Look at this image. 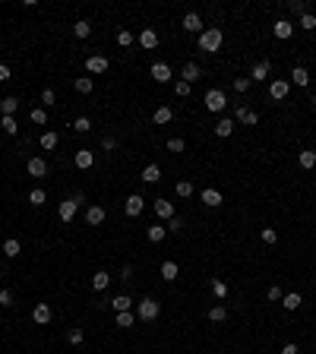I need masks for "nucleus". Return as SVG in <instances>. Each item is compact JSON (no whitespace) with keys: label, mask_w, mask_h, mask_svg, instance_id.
<instances>
[{"label":"nucleus","mask_w":316,"mask_h":354,"mask_svg":"<svg viewBox=\"0 0 316 354\" xmlns=\"http://www.w3.org/2000/svg\"><path fill=\"white\" fill-rule=\"evenodd\" d=\"M139 319H146V323H152V319H158V313H161V307H158V300H152V297H143L139 300Z\"/></svg>","instance_id":"2"},{"label":"nucleus","mask_w":316,"mask_h":354,"mask_svg":"<svg viewBox=\"0 0 316 354\" xmlns=\"http://www.w3.org/2000/svg\"><path fill=\"white\" fill-rule=\"evenodd\" d=\"M57 143H60V139H57V133H54V130H48V133H42V149H44V152L57 149Z\"/></svg>","instance_id":"32"},{"label":"nucleus","mask_w":316,"mask_h":354,"mask_svg":"<svg viewBox=\"0 0 316 354\" xmlns=\"http://www.w3.org/2000/svg\"><path fill=\"white\" fill-rule=\"evenodd\" d=\"M300 29H307V32L316 29V16L313 13H304V16H300Z\"/></svg>","instance_id":"45"},{"label":"nucleus","mask_w":316,"mask_h":354,"mask_svg":"<svg viewBox=\"0 0 316 354\" xmlns=\"http://www.w3.org/2000/svg\"><path fill=\"white\" fill-rule=\"evenodd\" d=\"M272 35H275V38H281V42H288V38L294 35V25L288 22V19H278V22L272 25Z\"/></svg>","instance_id":"9"},{"label":"nucleus","mask_w":316,"mask_h":354,"mask_svg":"<svg viewBox=\"0 0 316 354\" xmlns=\"http://www.w3.org/2000/svg\"><path fill=\"white\" fill-rule=\"evenodd\" d=\"M247 89H250V76H234V92H240V95H244Z\"/></svg>","instance_id":"41"},{"label":"nucleus","mask_w":316,"mask_h":354,"mask_svg":"<svg viewBox=\"0 0 316 354\" xmlns=\"http://www.w3.org/2000/svg\"><path fill=\"white\" fill-rule=\"evenodd\" d=\"M152 79H155V83H171V66H168V63H161V60H158V63H152Z\"/></svg>","instance_id":"11"},{"label":"nucleus","mask_w":316,"mask_h":354,"mask_svg":"<svg viewBox=\"0 0 316 354\" xmlns=\"http://www.w3.org/2000/svg\"><path fill=\"white\" fill-rule=\"evenodd\" d=\"M215 133H218V136H231V133H234V120L231 117H221L218 124H215Z\"/></svg>","instance_id":"29"},{"label":"nucleus","mask_w":316,"mask_h":354,"mask_svg":"<svg viewBox=\"0 0 316 354\" xmlns=\"http://www.w3.org/2000/svg\"><path fill=\"white\" fill-rule=\"evenodd\" d=\"M73 89H76L79 95H92V89H95V83H92V76H79L76 83H73Z\"/></svg>","instance_id":"21"},{"label":"nucleus","mask_w":316,"mask_h":354,"mask_svg":"<svg viewBox=\"0 0 316 354\" xmlns=\"http://www.w3.org/2000/svg\"><path fill=\"white\" fill-rule=\"evenodd\" d=\"M297 165H300V168H304V171L316 168V152H313V149H304V152H300V155H297Z\"/></svg>","instance_id":"20"},{"label":"nucleus","mask_w":316,"mask_h":354,"mask_svg":"<svg viewBox=\"0 0 316 354\" xmlns=\"http://www.w3.org/2000/svg\"><path fill=\"white\" fill-rule=\"evenodd\" d=\"M117 326H120V329H130V326H133V313L130 310L117 313Z\"/></svg>","instance_id":"42"},{"label":"nucleus","mask_w":316,"mask_h":354,"mask_svg":"<svg viewBox=\"0 0 316 354\" xmlns=\"http://www.w3.org/2000/svg\"><path fill=\"white\" fill-rule=\"evenodd\" d=\"M111 307H114V310H117V313H124V310H130V307H133V300L126 297V294H117V297L111 300Z\"/></svg>","instance_id":"34"},{"label":"nucleus","mask_w":316,"mask_h":354,"mask_svg":"<svg viewBox=\"0 0 316 354\" xmlns=\"http://www.w3.org/2000/svg\"><path fill=\"white\" fill-rule=\"evenodd\" d=\"M212 294H215V297H225V294H228V285L221 282V278H212Z\"/></svg>","instance_id":"43"},{"label":"nucleus","mask_w":316,"mask_h":354,"mask_svg":"<svg viewBox=\"0 0 316 354\" xmlns=\"http://www.w3.org/2000/svg\"><path fill=\"white\" fill-rule=\"evenodd\" d=\"M10 76H13V73H10V66H6V63H0V83H6Z\"/></svg>","instance_id":"58"},{"label":"nucleus","mask_w":316,"mask_h":354,"mask_svg":"<svg viewBox=\"0 0 316 354\" xmlns=\"http://www.w3.org/2000/svg\"><path fill=\"white\" fill-rule=\"evenodd\" d=\"M120 282H133V266H120Z\"/></svg>","instance_id":"57"},{"label":"nucleus","mask_w":316,"mask_h":354,"mask_svg":"<svg viewBox=\"0 0 316 354\" xmlns=\"http://www.w3.org/2000/svg\"><path fill=\"white\" fill-rule=\"evenodd\" d=\"M73 35H76V38H89L92 35V25L85 22V19H79V22L73 25Z\"/></svg>","instance_id":"36"},{"label":"nucleus","mask_w":316,"mask_h":354,"mask_svg":"<svg viewBox=\"0 0 316 354\" xmlns=\"http://www.w3.org/2000/svg\"><path fill=\"white\" fill-rule=\"evenodd\" d=\"M139 44H143L146 51L158 48V32L155 29H143V32H139Z\"/></svg>","instance_id":"13"},{"label":"nucleus","mask_w":316,"mask_h":354,"mask_svg":"<svg viewBox=\"0 0 316 354\" xmlns=\"http://www.w3.org/2000/svg\"><path fill=\"white\" fill-rule=\"evenodd\" d=\"M225 104H228V98H225V92H221V89H209V92H206V108H209L212 114H215V111H225Z\"/></svg>","instance_id":"4"},{"label":"nucleus","mask_w":316,"mask_h":354,"mask_svg":"<svg viewBox=\"0 0 316 354\" xmlns=\"http://www.w3.org/2000/svg\"><path fill=\"white\" fill-rule=\"evenodd\" d=\"M291 83L300 85V89L310 85V73H307V66H294V70H291Z\"/></svg>","instance_id":"16"},{"label":"nucleus","mask_w":316,"mask_h":354,"mask_svg":"<svg viewBox=\"0 0 316 354\" xmlns=\"http://www.w3.org/2000/svg\"><path fill=\"white\" fill-rule=\"evenodd\" d=\"M102 149L105 152H114V149H117V136H105L102 139Z\"/></svg>","instance_id":"55"},{"label":"nucleus","mask_w":316,"mask_h":354,"mask_svg":"<svg viewBox=\"0 0 316 354\" xmlns=\"http://www.w3.org/2000/svg\"><path fill=\"white\" fill-rule=\"evenodd\" d=\"M73 165H76L79 171H85V168H92V165H95V155H92L89 149H79L76 155H73Z\"/></svg>","instance_id":"10"},{"label":"nucleus","mask_w":316,"mask_h":354,"mask_svg":"<svg viewBox=\"0 0 316 354\" xmlns=\"http://www.w3.org/2000/svg\"><path fill=\"white\" fill-rule=\"evenodd\" d=\"M73 130H76V133H89L92 130V120L89 117H76V120H73Z\"/></svg>","instance_id":"39"},{"label":"nucleus","mask_w":316,"mask_h":354,"mask_svg":"<svg viewBox=\"0 0 316 354\" xmlns=\"http://www.w3.org/2000/svg\"><path fill=\"white\" fill-rule=\"evenodd\" d=\"M51 104H57V95H54V89H44L42 92V108H51Z\"/></svg>","instance_id":"46"},{"label":"nucleus","mask_w":316,"mask_h":354,"mask_svg":"<svg viewBox=\"0 0 316 354\" xmlns=\"http://www.w3.org/2000/svg\"><path fill=\"white\" fill-rule=\"evenodd\" d=\"M168 149H171V152H184V139H180V136H171V139H168Z\"/></svg>","instance_id":"53"},{"label":"nucleus","mask_w":316,"mask_h":354,"mask_svg":"<svg viewBox=\"0 0 316 354\" xmlns=\"http://www.w3.org/2000/svg\"><path fill=\"white\" fill-rule=\"evenodd\" d=\"M25 171H29L32 177H44L48 174V162H44V158H29V162H25Z\"/></svg>","instance_id":"8"},{"label":"nucleus","mask_w":316,"mask_h":354,"mask_svg":"<svg viewBox=\"0 0 316 354\" xmlns=\"http://www.w3.org/2000/svg\"><path fill=\"white\" fill-rule=\"evenodd\" d=\"M281 297H285V294H281V288H278V285H272V288L266 291V300H281Z\"/></svg>","instance_id":"56"},{"label":"nucleus","mask_w":316,"mask_h":354,"mask_svg":"<svg viewBox=\"0 0 316 354\" xmlns=\"http://www.w3.org/2000/svg\"><path fill=\"white\" fill-rule=\"evenodd\" d=\"M32 319H35L38 326L51 323V307H48V304H35V310H32Z\"/></svg>","instance_id":"17"},{"label":"nucleus","mask_w":316,"mask_h":354,"mask_svg":"<svg viewBox=\"0 0 316 354\" xmlns=\"http://www.w3.org/2000/svg\"><path fill=\"white\" fill-rule=\"evenodd\" d=\"M107 282H111V275H107L105 269H98L95 275H92V288H95V291H105V288H107Z\"/></svg>","instance_id":"26"},{"label":"nucleus","mask_w":316,"mask_h":354,"mask_svg":"<svg viewBox=\"0 0 316 354\" xmlns=\"http://www.w3.org/2000/svg\"><path fill=\"white\" fill-rule=\"evenodd\" d=\"M288 6H291V13H297V16H304V13H307V3H304V0H291Z\"/></svg>","instance_id":"54"},{"label":"nucleus","mask_w":316,"mask_h":354,"mask_svg":"<svg viewBox=\"0 0 316 354\" xmlns=\"http://www.w3.org/2000/svg\"><path fill=\"white\" fill-rule=\"evenodd\" d=\"M234 117H237V120H240V124H247V126H256V120H259V117H256V114H253V111H250V108H247V104H240V108H237V111H234Z\"/></svg>","instance_id":"18"},{"label":"nucleus","mask_w":316,"mask_h":354,"mask_svg":"<svg viewBox=\"0 0 316 354\" xmlns=\"http://www.w3.org/2000/svg\"><path fill=\"white\" fill-rule=\"evenodd\" d=\"M174 92H177L180 98H187V95H190V83H184V79H177V83H174Z\"/></svg>","instance_id":"49"},{"label":"nucleus","mask_w":316,"mask_h":354,"mask_svg":"<svg viewBox=\"0 0 316 354\" xmlns=\"http://www.w3.org/2000/svg\"><path fill=\"white\" fill-rule=\"evenodd\" d=\"M184 29L193 32V35H203V19H199V13H187L184 16Z\"/></svg>","instance_id":"12"},{"label":"nucleus","mask_w":316,"mask_h":354,"mask_svg":"<svg viewBox=\"0 0 316 354\" xmlns=\"http://www.w3.org/2000/svg\"><path fill=\"white\" fill-rule=\"evenodd\" d=\"M221 42H225L221 29H203V35H199V51H206V54H215V51L221 48Z\"/></svg>","instance_id":"1"},{"label":"nucleus","mask_w":316,"mask_h":354,"mask_svg":"<svg viewBox=\"0 0 316 354\" xmlns=\"http://www.w3.org/2000/svg\"><path fill=\"white\" fill-rule=\"evenodd\" d=\"M19 250H22V244H19L16 237H6V240H3V253H6L10 259H13V256H19Z\"/></svg>","instance_id":"31"},{"label":"nucleus","mask_w":316,"mask_h":354,"mask_svg":"<svg viewBox=\"0 0 316 354\" xmlns=\"http://www.w3.org/2000/svg\"><path fill=\"white\" fill-rule=\"evenodd\" d=\"M288 92H291V83H288V79H272V83H269V95H272V102H285Z\"/></svg>","instance_id":"5"},{"label":"nucleus","mask_w":316,"mask_h":354,"mask_svg":"<svg viewBox=\"0 0 316 354\" xmlns=\"http://www.w3.org/2000/svg\"><path fill=\"white\" fill-rule=\"evenodd\" d=\"M117 44L130 48V44H133V32H130V29H120V32H117Z\"/></svg>","instance_id":"44"},{"label":"nucleus","mask_w":316,"mask_h":354,"mask_svg":"<svg viewBox=\"0 0 316 354\" xmlns=\"http://www.w3.org/2000/svg\"><path fill=\"white\" fill-rule=\"evenodd\" d=\"M19 108V98H0V114L3 117H13Z\"/></svg>","instance_id":"23"},{"label":"nucleus","mask_w":316,"mask_h":354,"mask_svg":"<svg viewBox=\"0 0 316 354\" xmlns=\"http://www.w3.org/2000/svg\"><path fill=\"white\" fill-rule=\"evenodd\" d=\"M29 203H32V206H44V203H48V193L38 187V190H32V193H29Z\"/></svg>","instance_id":"38"},{"label":"nucleus","mask_w":316,"mask_h":354,"mask_svg":"<svg viewBox=\"0 0 316 354\" xmlns=\"http://www.w3.org/2000/svg\"><path fill=\"white\" fill-rule=\"evenodd\" d=\"M143 180H146V184H158V180H161V168H158V165H146V168H143Z\"/></svg>","instance_id":"25"},{"label":"nucleus","mask_w":316,"mask_h":354,"mask_svg":"<svg viewBox=\"0 0 316 354\" xmlns=\"http://www.w3.org/2000/svg\"><path fill=\"white\" fill-rule=\"evenodd\" d=\"M203 203L209 206V209H218L221 206V193L218 190H203Z\"/></svg>","instance_id":"27"},{"label":"nucleus","mask_w":316,"mask_h":354,"mask_svg":"<svg viewBox=\"0 0 316 354\" xmlns=\"http://www.w3.org/2000/svg\"><path fill=\"white\" fill-rule=\"evenodd\" d=\"M155 215H158V218H165V222H171L177 212H174V206L168 203V199H155Z\"/></svg>","instance_id":"15"},{"label":"nucleus","mask_w":316,"mask_h":354,"mask_svg":"<svg viewBox=\"0 0 316 354\" xmlns=\"http://www.w3.org/2000/svg\"><path fill=\"white\" fill-rule=\"evenodd\" d=\"M13 300H16V297H13V291H10V288L0 291V307H13Z\"/></svg>","instance_id":"51"},{"label":"nucleus","mask_w":316,"mask_h":354,"mask_svg":"<svg viewBox=\"0 0 316 354\" xmlns=\"http://www.w3.org/2000/svg\"><path fill=\"white\" fill-rule=\"evenodd\" d=\"M85 222L89 225H102L105 222V209L102 206H89V209H85Z\"/></svg>","instance_id":"22"},{"label":"nucleus","mask_w":316,"mask_h":354,"mask_svg":"<svg viewBox=\"0 0 316 354\" xmlns=\"http://www.w3.org/2000/svg\"><path fill=\"white\" fill-rule=\"evenodd\" d=\"M146 237H149L152 244H161V240L168 237V228H161V225H152V228L146 231Z\"/></svg>","instance_id":"28"},{"label":"nucleus","mask_w":316,"mask_h":354,"mask_svg":"<svg viewBox=\"0 0 316 354\" xmlns=\"http://www.w3.org/2000/svg\"><path fill=\"white\" fill-rule=\"evenodd\" d=\"M180 231H184V222H180V218L174 215L171 222H168V234H180Z\"/></svg>","instance_id":"48"},{"label":"nucleus","mask_w":316,"mask_h":354,"mask_svg":"<svg viewBox=\"0 0 316 354\" xmlns=\"http://www.w3.org/2000/svg\"><path fill=\"white\" fill-rule=\"evenodd\" d=\"M29 120H32V124H44V120H48V111H44V108H32L29 111Z\"/></svg>","instance_id":"40"},{"label":"nucleus","mask_w":316,"mask_h":354,"mask_svg":"<svg viewBox=\"0 0 316 354\" xmlns=\"http://www.w3.org/2000/svg\"><path fill=\"white\" fill-rule=\"evenodd\" d=\"M143 209H146V199L139 196V193H133V196H126V203H124V212H126L130 218H136V215H139Z\"/></svg>","instance_id":"6"},{"label":"nucleus","mask_w":316,"mask_h":354,"mask_svg":"<svg viewBox=\"0 0 316 354\" xmlns=\"http://www.w3.org/2000/svg\"><path fill=\"white\" fill-rule=\"evenodd\" d=\"M209 319H212V323H225V319H228V307L215 304L212 310H209Z\"/></svg>","instance_id":"35"},{"label":"nucleus","mask_w":316,"mask_h":354,"mask_svg":"<svg viewBox=\"0 0 316 354\" xmlns=\"http://www.w3.org/2000/svg\"><path fill=\"white\" fill-rule=\"evenodd\" d=\"M281 300H285V310H297L300 307V294H285Z\"/></svg>","instance_id":"47"},{"label":"nucleus","mask_w":316,"mask_h":354,"mask_svg":"<svg viewBox=\"0 0 316 354\" xmlns=\"http://www.w3.org/2000/svg\"><path fill=\"white\" fill-rule=\"evenodd\" d=\"M0 126L6 130V136H19V124H16V117H0Z\"/></svg>","instance_id":"33"},{"label":"nucleus","mask_w":316,"mask_h":354,"mask_svg":"<svg viewBox=\"0 0 316 354\" xmlns=\"http://www.w3.org/2000/svg\"><path fill=\"white\" fill-rule=\"evenodd\" d=\"M259 237H263L266 244H275V240H278V234H275V228H263V231H259Z\"/></svg>","instance_id":"52"},{"label":"nucleus","mask_w":316,"mask_h":354,"mask_svg":"<svg viewBox=\"0 0 316 354\" xmlns=\"http://www.w3.org/2000/svg\"><path fill=\"white\" fill-rule=\"evenodd\" d=\"M269 70H272V63H269V60H259V63L250 70V83H263L269 76Z\"/></svg>","instance_id":"14"},{"label":"nucleus","mask_w":316,"mask_h":354,"mask_svg":"<svg viewBox=\"0 0 316 354\" xmlns=\"http://www.w3.org/2000/svg\"><path fill=\"white\" fill-rule=\"evenodd\" d=\"M177 275H180V266L177 263H165V266H161V278H165V282H174Z\"/></svg>","instance_id":"30"},{"label":"nucleus","mask_w":316,"mask_h":354,"mask_svg":"<svg viewBox=\"0 0 316 354\" xmlns=\"http://www.w3.org/2000/svg\"><path fill=\"white\" fill-rule=\"evenodd\" d=\"M171 117H174V111L168 108V104H161V108L155 111V114H152V120H155L158 126H165V124H171Z\"/></svg>","instance_id":"24"},{"label":"nucleus","mask_w":316,"mask_h":354,"mask_svg":"<svg viewBox=\"0 0 316 354\" xmlns=\"http://www.w3.org/2000/svg\"><path fill=\"white\" fill-rule=\"evenodd\" d=\"M281 354H300V351H297V345H285V348H281Z\"/></svg>","instance_id":"59"},{"label":"nucleus","mask_w":316,"mask_h":354,"mask_svg":"<svg viewBox=\"0 0 316 354\" xmlns=\"http://www.w3.org/2000/svg\"><path fill=\"white\" fill-rule=\"evenodd\" d=\"M180 76H184V83H196L199 76H203V70H199V63H184V73H180Z\"/></svg>","instance_id":"19"},{"label":"nucleus","mask_w":316,"mask_h":354,"mask_svg":"<svg viewBox=\"0 0 316 354\" xmlns=\"http://www.w3.org/2000/svg\"><path fill=\"white\" fill-rule=\"evenodd\" d=\"M79 203H83V196H70V199H63L60 203V209H57V215H60V222H73V215H76V209H79Z\"/></svg>","instance_id":"3"},{"label":"nucleus","mask_w":316,"mask_h":354,"mask_svg":"<svg viewBox=\"0 0 316 354\" xmlns=\"http://www.w3.org/2000/svg\"><path fill=\"white\" fill-rule=\"evenodd\" d=\"M66 342L70 345H83V329H70L66 332Z\"/></svg>","instance_id":"50"},{"label":"nucleus","mask_w":316,"mask_h":354,"mask_svg":"<svg viewBox=\"0 0 316 354\" xmlns=\"http://www.w3.org/2000/svg\"><path fill=\"white\" fill-rule=\"evenodd\" d=\"M174 190H177L180 199H190L193 196V184H190V180H177V187H174Z\"/></svg>","instance_id":"37"},{"label":"nucleus","mask_w":316,"mask_h":354,"mask_svg":"<svg viewBox=\"0 0 316 354\" xmlns=\"http://www.w3.org/2000/svg\"><path fill=\"white\" fill-rule=\"evenodd\" d=\"M85 70H89L92 76H98V73H107V57H102V54H92L89 60H85Z\"/></svg>","instance_id":"7"}]
</instances>
